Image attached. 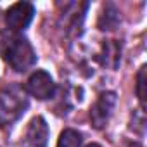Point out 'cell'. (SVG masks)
Listing matches in <instances>:
<instances>
[{
	"mask_svg": "<svg viewBox=\"0 0 147 147\" xmlns=\"http://www.w3.org/2000/svg\"><path fill=\"white\" fill-rule=\"evenodd\" d=\"M0 54L4 61L14 69V71H28L36 62V54L28 42V38L21 35H4L0 42Z\"/></svg>",
	"mask_w": 147,
	"mask_h": 147,
	"instance_id": "obj_1",
	"label": "cell"
},
{
	"mask_svg": "<svg viewBox=\"0 0 147 147\" xmlns=\"http://www.w3.org/2000/svg\"><path fill=\"white\" fill-rule=\"evenodd\" d=\"M28 109V94L19 85H9L0 90V126L18 121Z\"/></svg>",
	"mask_w": 147,
	"mask_h": 147,
	"instance_id": "obj_2",
	"label": "cell"
},
{
	"mask_svg": "<svg viewBox=\"0 0 147 147\" xmlns=\"http://www.w3.org/2000/svg\"><path fill=\"white\" fill-rule=\"evenodd\" d=\"M24 90H26L28 94H31V95H33L35 99H38V100H47V99L54 97L55 83H54L52 76L49 75L47 71L36 69L33 75L30 76V80H28Z\"/></svg>",
	"mask_w": 147,
	"mask_h": 147,
	"instance_id": "obj_3",
	"label": "cell"
},
{
	"mask_svg": "<svg viewBox=\"0 0 147 147\" xmlns=\"http://www.w3.org/2000/svg\"><path fill=\"white\" fill-rule=\"evenodd\" d=\"M116 106V94L114 92H102L99 95V99L95 100V104L90 109V121L94 125V128L100 130L106 126V123L109 121L113 109Z\"/></svg>",
	"mask_w": 147,
	"mask_h": 147,
	"instance_id": "obj_4",
	"label": "cell"
},
{
	"mask_svg": "<svg viewBox=\"0 0 147 147\" xmlns=\"http://www.w3.org/2000/svg\"><path fill=\"white\" fill-rule=\"evenodd\" d=\"M35 16V7L30 2H18L5 12V23L11 30L21 31L30 26Z\"/></svg>",
	"mask_w": 147,
	"mask_h": 147,
	"instance_id": "obj_5",
	"label": "cell"
},
{
	"mask_svg": "<svg viewBox=\"0 0 147 147\" xmlns=\"http://www.w3.org/2000/svg\"><path fill=\"white\" fill-rule=\"evenodd\" d=\"M47 142H49V125L42 116H35L24 131V144L30 147H45Z\"/></svg>",
	"mask_w": 147,
	"mask_h": 147,
	"instance_id": "obj_6",
	"label": "cell"
},
{
	"mask_svg": "<svg viewBox=\"0 0 147 147\" xmlns=\"http://www.w3.org/2000/svg\"><path fill=\"white\" fill-rule=\"evenodd\" d=\"M119 23V16H118V11L114 9V5H106L104 12L100 14L99 18V28L100 30H114Z\"/></svg>",
	"mask_w": 147,
	"mask_h": 147,
	"instance_id": "obj_7",
	"label": "cell"
},
{
	"mask_svg": "<svg viewBox=\"0 0 147 147\" xmlns=\"http://www.w3.org/2000/svg\"><path fill=\"white\" fill-rule=\"evenodd\" d=\"M82 142H83V137L80 131L67 128L61 133L57 140V147H82Z\"/></svg>",
	"mask_w": 147,
	"mask_h": 147,
	"instance_id": "obj_8",
	"label": "cell"
},
{
	"mask_svg": "<svg viewBox=\"0 0 147 147\" xmlns=\"http://www.w3.org/2000/svg\"><path fill=\"white\" fill-rule=\"evenodd\" d=\"M145 66L140 67L138 75H137V95L142 104H145Z\"/></svg>",
	"mask_w": 147,
	"mask_h": 147,
	"instance_id": "obj_9",
	"label": "cell"
},
{
	"mask_svg": "<svg viewBox=\"0 0 147 147\" xmlns=\"http://www.w3.org/2000/svg\"><path fill=\"white\" fill-rule=\"evenodd\" d=\"M87 147H102V145H99V144H88Z\"/></svg>",
	"mask_w": 147,
	"mask_h": 147,
	"instance_id": "obj_10",
	"label": "cell"
}]
</instances>
